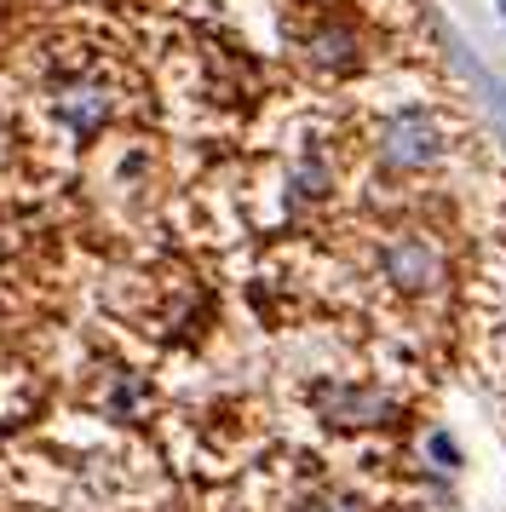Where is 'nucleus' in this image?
Returning a JSON list of instances; mask_svg holds the SVG:
<instances>
[{
  "mask_svg": "<svg viewBox=\"0 0 506 512\" xmlns=\"http://www.w3.org/2000/svg\"><path fill=\"white\" fill-rule=\"evenodd\" d=\"M305 58H311V64H317L322 75H345V70H357V58H363V47H357V29H345V24L311 29V41H305Z\"/></svg>",
  "mask_w": 506,
  "mask_h": 512,
  "instance_id": "39448f33",
  "label": "nucleus"
},
{
  "mask_svg": "<svg viewBox=\"0 0 506 512\" xmlns=\"http://www.w3.org/2000/svg\"><path fill=\"white\" fill-rule=\"evenodd\" d=\"M426 449H432V466H455L460 461V449H455V438H449V432H432V438H426Z\"/></svg>",
  "mask_w": 506,
  "mask_h": 512,
  "instance_id": "1a4fd4ad",
  "label": "nucleus"
},
{
  "mask_svg": "<svg viewBox=\"0 0 506 512\" xmlns=\"http://www.w3.org/2000/svg\"><path fill=\"white\" fill-rule=\"evenodd\" d=\"M58 116H64V127L69 133H98L104 121H110V93L98 87V81H75V87H64L58 93Z\"/></svg>",
  "mask_w": 506,
  "mask_h": 512,
  "instance_id": "20e7f679",
  "label": "nucleus"
},
{
  "mask_svg": "<svg viewBox=\"0 0 506 512\" xmlns=\"http://www.w3.org/2000/svg\"><path fill=\"white\" fill-rule=\"evenodd\" d=\"M374 150H380V162H386L391 173H420V167H437L443 156H449V139H443L437 116L403 110V116H391L386 127H380Z\"/></svg>",
  "mask_w": 506,
  "mask_h": 512,
  "instance_id": "f257e3e1",
  "label": "nucleus"
},
{
  "mask_svg": "<svg viewBox=\"0 0 506 512\" xmlns=\"http://www.w3.org/2000/svg\"><path fill=\"white\" fill-rule=\"evenodd\" d=\"M294 196L299 202H305V196H311V202L328 196V162H322V156H305V162L294 167Z\"/></svg>",
  "mask_w": 506,
  "mask_h": 512,
  "instance_id": "423d86ee",
  "label": "nucleus"
},
{
  "mask_svg": "<svg viewBox=\"0 0 506 512\" xmlns=\"http://www.w3.org/2000/svg\"><path fill=\"white\" fill-rule=\"evenodd\" d=\"M299 512H363V501L357 495H340V489H311L299 501Z\"/></svg>",
  "mask_w": 506,
  "mask_h": 512,
  "instance_id": "0eeeda50",
  "label": "nucleus"
},
{
  "mask_svg": "<svg viewBox=\"0 0 506 512\" xmlns=\"http://www.w3.org/2000/svg\"><path fill=\"white\" fill-rule=\"evenodd\" d=\"M495 6H501V18H506V0H495Z\"/></svg>",
  "mask_w": 506,
  "mask_h": 512,
  "instance_id": "9d476101",
  "label": "nucleus"
},
{
  "mask_svg": "<svg viewBox=\"0 0 506 512\" xmlns=\"http://www.w3.org/2000/svg\"><path fill=\"white\" fill-rule=\"evenodd\" d=\"M311 403L328 426H391L397 420V397L380 386H317Z\"/></svg>",
  "mask_w": 506,
  "mask_h": 512,
  "instance_id": "7ed1b4c3",
  "label": "nucleus"
},
{
  "mask_svg": "<svg viewBox=\"0 0 506 512\" xmlns=\"http://www.w3.org/2000/svg\"><path fill=\"white\" fill-rule=\"evenodd\" d=\"M460 64H466V75H478L483 98H489V104L501 110V121H506V81H495V75H483V70H478V58H472V52H460Z\"/></svg>",
  "mask_w": 506,
  "mask_h": 512,
  "instance_id": "6e6552de",
  "label": "nucleus"
},
{
  "mask_svg": "<svg viewBox=\"0 0 506 512\" xmlns=\"http://www.w3.org/2000/svg\"><path fill=\"white\" fill-rule=\"evenodd\" d=\"M380 277H386L397 294H432L437 282L449 277V259H443V248H437L432 236L397 231L386 248H380Z\"/></svg>",
  "mask_w": 506,
  "mask_h": 512,
  "instance_id": "f03ea898",
  "label": "nucleus"
}]
</instances>
